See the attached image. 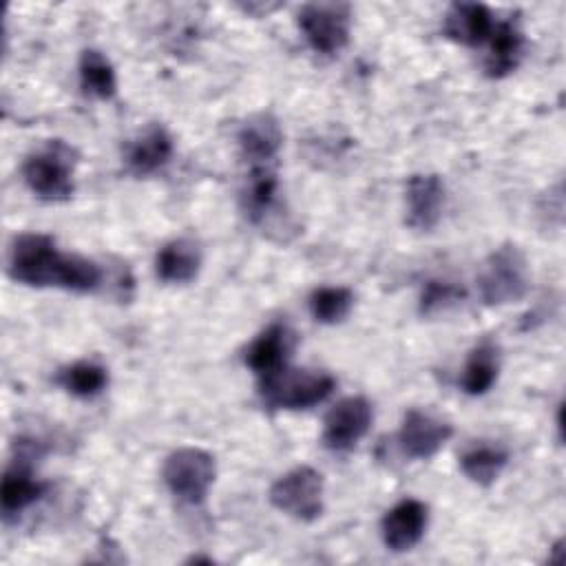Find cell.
I'll list each match as a JSON object with an SVG mask.
<instances>
[{
    "label": "cell",
    "instance_id": "cell-7",
    "mask_svg": "<svg viewBox=\"0 0 566 566\" xmlns=\"http://www.w3.org/2000/svg\"><path fill=\"white\" fill-rule=\"evenodd\" d=\"M298 27L318 53H336L349 38V4L345 2H310L298 11Z\"/></svg>",
    "mask_w": 566,
    "mask_h": 566
},
{
    "label": "cell",
    "instance_id": "cell-16",
    "mask_svg": "<svg viewBox=\"0 0 566 566\" xmlns=\"http://www.w3.org/2000/svg\"><path fill=\"white\" fill-rule=\"evenodd\" d=\"M172 155V139L164 126H148L130 146H128V166L137 175H150L159 170Z\"/></svg>",
    "mask_w": 566,
    "mask_h": 566
},
{
    "label": "cell",
    "instance_id": "cell-19",
    "mask_svg": "<svg viewBox=\"0 0 566 566\" xmlns=\"http://www.w3.org/2000/svg\"><path fill=\"white\" fill-rule=\"evenodd\" d=\"M497 369H500V354L497 347L491 340L480 343L462 371V389L469 396H482L491 389V385L497 378Z\"/></svg>",
    "mask_w": 566,
    "mask_h": 566
},
{
    "label": "cell",
    "instance_id": "cell-21",
    "mask_svg": "<svg viewBox=\"0 0 566 566\" xmlns=\"http://www.w3.org/2000/svg\"><path fill=\"white\" fill-rule=\"evenodd\" d=\"M506 460H509V455L500 447L478 444V447H471L469 451H464V455L460 458V467L471 482L486 486L502 473Z\"/></svg>",
    "mask_w": 566,
    "mask_h": 566
},
{
    "label": "cell",
    "instance_id": "cell-22",
    "mask_svg": "<svg viewBox=\"0 0 566 566\" xmlns=\"http://www.w3.org/2000/svg\"><path fill=\"white\" fill-rule=\"evenodd\" d=\"M57 380L69 394H73L77 398H93L106 387L108 374L97 363L80 360V363H73L66 369H62Z\"/></svg>",
    "mask_w": 566,
    "mask_h": 566
},
{
    "label": "cell",
    "instance_id": "cell-17",
    "mask_svg": "<svg viewBox=\"0 0 566 566\" xmlns=\"http://www.w3.org/2000/svg\"><path fill=\"white\" fill-rule=\"evenodd\" d=\"M489 55H486V73L491 77H502L511 73L522 55V31L513 20L495 22L489 35Z\"/></svg>",
    "mask_w": 566,
    "mask_h": 566
},
{
    "label": "cell",
    "instance_id": "cell-1",
    "mask_svg": "<svg viewBox=\"0 0 566 566\" xmlns=\"http://www.w3.org/2000/svg\"><path fill=\"white\" fill-rule=\"evenodd\" d=\"M9 274L24 285H57L73 292H91L102 281V270L95 261L64 254L51 237L33 232L15 237L9 252Z\"/></svg>",
    "mask_w": 566,
    "mask_h": 566
},
{
    "label": "cell",
    "instance_id": "cell-25",
    "mask_svg": "<svg viewBox=\"0 0 566 566\" xmlns=\"http://www.w3.org/2000/svg\"><path fill=\"white\" fill-rule=\"evenodd\" d=\"M464 296V292L451 283L444 281H429L422 290L420 296V312L422 314H433L440 312L453 303H458Z\"/></svg>",
    "mask_w": 566,
    "mask_h": 566
},
{
    "label": "cell",
    "instance_id": "cell-2",
    "mask_svg": "<svg viewBox=\"0 0 566 566\" xmlns=\"http://www.w3.org/2000/svg\"><path fill=\"white\" fill-rule=\"evenodd\" d=\"M75 150L62 139L49 142L38 153L29 155L22 168L27 186L42 199H66L73 192Z\"/></svg>",
    "mask_w": 566,
    "mask_h": 566
},
{
    "label": "cell",
    "instance_id": "cell-15",
    "mask_svg": "<svg viewBox=\"0 0 566 566\" xmlns=\"http://www.w3.org/2000/svg\"><path fill=\"white\" fill-rule=\"evenodd\" d=\"M201 250L192 239H175L166 243L155 261L157 276L166 283H188L197 276Z\"/></svg>",
    "mask_w": 566,
    "mask_h": 566
},
{
    "label": "cell",
    "instance_id": "cell-9",
    "mask_svg": "<svg viewBox=\"0 0 566 566\" xmlns=\"http://www.w3.org/2000/svg\"><path fill=\"white\" fill-rule=\"evenodd\" d=\"M294 347V334L287 325L274 323L263 329L248 347L245 363L259 376V382L287 367V358Z\"/></svg>",
    "mask_w": 566,
    "mask_h": 566
},
{
    "label": "cell",
    "instance_id": "cell-10",
    "mask_svg": "<svg viewBox=\"0 0 566 566\" xmlns=\"http://www.w3.org/2000/svg\"><path fill=\"white\" fill-rule=\"evenodd\" d=\"M451 433H453L451 424H447L424 411L411 409L402 420L398 440H400L402 451L409 458L427 460L444 447V442L451 438Z\"/></svg>",
    "mask_w": 566,
    "mask_h": 566
},
{
    "label": "cell",
    "instance_id": "cell-18",
    "mask_svg": "<svg viewBox=\"0 0 566 566\" xmlns=\"http://www.w3.org/2000/svg\"><path fill=\"white\" fill-rule=\"evenodd\" d=\"M24 458H20L18 462H13L4 478H2V491H0V502H2V511L4 515H13L22 509H27L29 504H33L46 489L44 482L35 480L31 473V467L22 462Z\"/></svg>",
    "mask_w": 566,
    "mask_h": 566
},
{
    "label": "cell",
    "instance_id": "cell-13",
    "mask_svg": "<svg viewBox=\"0 0 566 566\" xmlns=\"http://www.w3.org/2000/svg\"><path fill=\"white\" fill-rule=\"evenodd\" d=\"M281 139H283L281 126L268 113L252 115L239 128V146H241L243 157L252 164V168L270 166V161L274 159V155L281 146Z\"/></svg>",
    "mask_w": 566,
    "mask_h": 566
},
{
    "label": "cell",
    "instance_id": "cell-3",
    "mask_svg": "<svg viewBox=\"0 0 566 566\" xmlns=\"http://www.w3.org/2000/svg\"><path fill=\"white\" fill-rule=\"evenodd\" d=\"M478 285L486 305L520 301L528 292V268L522 250L506 243L491 252L478 276Z\"/></svg>",
    "mask_w": 566,
    "mask_h": 566
},
{
    "label": "cell",
    "instance_id": "cell-5",
    "mask_svg": "<svg viewBox=\"0 0 566 566\" xmlns=\"http://www.w3.org/2000/svg\"><path fill=\"white\" fill-rule=\"evenodd\" d=\"M164 482L179 500L199 504L206 500L208 489L214 482V460L201 449H177L164 464Z\"/></svg>",
    "mask_w": 566,
    "mask_h": 566
},
{
    "label": "cell",
    "instance_id": "cell-4",
    "mask_svg": "<svg viewBox=\"0 0 566 566\" xmlns=\"http://www.w3.org/2000/svg\"><path fill=\"white\" fill-rule=\"evenodd\" d=\"M334 389V378L323 371L281 369L261 380V396L270 407L307 409L323 402Z\"/></svg>",
    "mask_w": 566,
    "mask_h": 566
},
{
    "label": "cell",
    "instance_id": "cell-6",
    "mask_svg": "<svg viewBox=\"0 0 566 566\" xmlns=\"http://www.w3.org/2000/svg\"><path fill=\"white\" fill-rule=\"evenodd\" d=\"M270 502L296 520L312 522L323 511V475L312 467H296L272 484Z\"/></svg>",
    "mask_w": 566,
    "mask_h": 566
},
{
    "label": "cell",
    "instance_id": "cell-8",
    "mask_svg": "<svg viewBox=\"0 0 566 566\" xmlns=\"http://www.w3.org/2000/svg\"><path fill=\"white\" fill-rule=\"evenodd\" d=\"M371 424V405L363 396L343 398L325 418L323 442L332 451L352 449Z\"/></svg>",
    "mask_w": 566,
    "mask_h": 566
},
{
    "label": "cell",
    "instance_id": "cell-12",
    "mask_svg": "<svg viewBox=\"0 0 566 566\" xmlns=\"http://www.w3.org/2000/svg\"><path fill=\"white\" fill-rule=\"evenodd\" d=\"M427 506L420 500H402L382 520V539L387 548L402 553L413 548L427 528Z\"/></svg>",
    "mask_w": 566,
    "mask_h": 566
},
{
    "label": "cell",
    "instance_id": "cell-11",
    "mask_svg": "<svg viewBox=\"0 0 566 566\" xmlns=\"http://www.w3.org/2000/svg\"><path fill=\"white\" fill-rule=\"evenodd\" d=\"M444 208V184L438 175H413L407 184V226L431 230Z\"/></svg>",
    "mask_w": 566,
    "mask_h": 566
},
{
    "label": "cell",
    "instance_id": "cell-20",
    "mask_svg": "<svg viewBox=\"0 0 566 566\" xmlns=\"http://www.w3.org/2000/svg\"><path fill=\"white\" fill-rule=\"evenodd\" d=\"M80 82L88 95L108 99L115 95L117 80L111 62L95 49H86L80 57Z\"/></svg>",
    "mask_w": 566,
    "mask_h": 566
},
{
    "label": "cell",
    "instance_id": "cell-14",
    "mask_svg": "<svg viewBox=\"0 0 566 566\" xmlns=\"http://www.w3.org/2000/svg\"><path fill=\"white\" fill-rule=\"evenodd\" d=\"M493 15L484 4L458 2L449 9L444 20V33L462 44L480 46L493 31Z\"/></svg>",
    "mask_w": 566,
    "mask_h": 566
},
{
    "label": "cell",
    "instance_id": "cell-23",
    "mask_svg": "<svg viewBox=\"0 0 566 566\" xmlns=\"http://www.w3.org/2000/svg\"><path fill=\"white\" fill-rule=\"evenodd\" d=\"M354 296L347 287H318L310 296V312L318 323H338L352 310Z\"/></svg>",
    "mask_w": 566,
    "mask_h": 566
},
{
    "label": "cell",
    "instance_id": "cell-24",
    "mask_svg": "<svg viewBox=\"0 0 566 566\" xmlns=\"http://www.w3.org/2000/svg\"><path fill=\"white\" fill-rule=\"evenodd\" d=\"M276 195V175L270 166H254L248 186V212L256 221L272 208Z\"/></svg>",
    "mask_w": 566,
    "mask_h": 566
}]
</instances>
